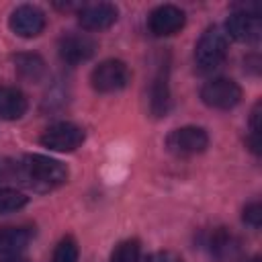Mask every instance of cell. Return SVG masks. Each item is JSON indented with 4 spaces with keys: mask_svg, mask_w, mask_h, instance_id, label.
Here are the masks:
<instances>
[{
    "mask_svg": "<svg viewBox=\"0 0 262 262\" xmlns=\"http://www.w3.org/2000/svg\"><path fill=\"white\" fill-rule=\"evenodd\" d=\"M16 178H20L37 192H47L66 184L68 168L59 160H53L49 156L31 154L16 164Z\"/></svg>",
    "mask_w": 262,
    "mask_h": 262,
    "instance_id": "6da1fadb",
    "label": "cell"
},
{
    "mask_svg": "<svg viewBox=\"0 0 262 262\" xmlns=\"http://www.w3.org/2000/svg\"><path fill=\"white\" fill-rule=\"evenodd\" d=\"M227 57V39L225 35L217 29V27H209L196 47H194V63H196V70L207 74V72H213L217 70Z\"/></svg>",
    "mask_w": 262,
    "mask_h": 262,
    "instance_id": "7a4b0ae2",
    "label": "cell"
},
{
    "mask_svg": "<svg viewBox=\"0 0 262 262\" xmlns=\"http://www.w3.org/2000/svg\"><path fill=\"white\" fill-rule=\"evenodd\" d=\"M129 80H131L129 68L121 59H104L90 74L92 88L96 92H102V94L123 90L129 84Z\"/></svg>",
    "mask_w": 262,
    "mask_h": 262,
    "instance_id": "3957f363",
    "label": "cell"
},
{
    "mask_svg": "<svg viewBox=\"0 0 262 262\" xmlns=\"http://www.w3.org/2000/svg\"><path fill=\"white\" fill-rule=\"evenodd\" d=\"M209 145V135L201 127H180L168 133L166 137V147L170 154L178 158H188L203 154Z\"/></svg>",
    "mask_w": 262,
    "mask_h": 262,
    "instance_id": "277c9868",
    "label": "cell"
},
{
    "mask_svg": "<svg viewBox=\"0 0 262 262\" xmlns=\"http://www.w3.org/2000/svg\"><path fill=\"white\" fill-rule=\"evenodd\" d=\"M201 100L211 108L227 111L242 100V88L229 78H213L201 88Z\"/></svg>",
    "mask_w": 262,
    "mask_h": 262,
    "instance_id": "5b68a950",
    "label": "cell"
},
{
    "mask_svg": "<svg viewBox=\"0 0 262 262\" xmlns=\"http://www.w3.org/2000/svg\"><path fill=\"white\" fill-rule=\"evenodd\" d=\"M84 129L74 123H55L41 135V143L53 151H74L84 143Z\"/></svg>",
    "mask_w": 262,
    "mask_h": 262,
    "instance_id": "8992f818",
    "label": "cell"
},
{
    "mask_svg": "<svg viewBox=\"0 0 262 262\" xmlns=\"http://www.w3.org/2000/svg\"><path fill=\"white\" fill-rule=\"evenodd\" d=\"M12 33H16L18 37L31 39L43 33L45 29V14L41 8L33 6V4H20L12 10L10 20H8Z\"/></svg>",
    "mask_w": 262,
    "mask_h": 262,
    "instance_id": "52a82bcc",
    "label": "cell"
},
{
    "mask_svg": "<svg viewBox=\"0 0 262 262\" xmlns=\"http://www.w3.org/2000/svg\"><path fill=\"white\" fill-rule=\"evenodd\" d=\"M184 20H186L184 10H180L174 4H162L156 10H151L147 25L156 37H170L184 27Z\"/></svg>",
    "mask_w": 262,
    "mask_h": 262,
    "instance_id": "ba28073f",
    "label": "cell"
},
{
    "mask_svg": "<svg viewBox=\"0 0 262 262\" xmlns=\"http://www.w3.org/2000/svg\"><path fill=\"white\" fill-rule=\"evenodd\" d=\"M225 31L231 39L239 43H256L262 35V20L258 14H248L242 10H235L225 20Z\"/></svg>",
    "mask_w": 262,
    "mask_h": 262,
    "instance_id": "9c48e42d",
    "label": "cell"
},
{
    "mask_svg": "<svg viewBox=\"0 0 262 262\" xmlns=\"http://www.w3.org/2000/svg\"><path fill=\"white\" fill-rule=\"evenodd\" d=\"M96 51V41L88 35L82 33H72L61 37L59 41V57L70 63V66H78L82 61H88Z\"/></svg>",
    "mask_w": 262,
    "mask_h": 262,
    "instance_id": "30bf717a",
    "label": "cell"
},
{
    "mask_svg": "<svg viewBox=\"0 0 262 262\" xmlns=\"http://www.w3.org/2000/svg\"><path fill=\"white\" fill-rule=\"evenodd\" d=\"M239 246H242L239 244V237L233 231L225 229V227L213 229L207 235V239H205V248H207L209 256H213L219 262L233 260L237 256V252H239Z\"/></svg>",
    "mask_w": 262,
    "mask_h": 262,
    "instance_id": "8fae6325",
    "label": "cell"
},
{
    "mask_svg": "<svg viewBox=\"0 0 262 262\" xmlns=\"http://www.w3.org/2000/svg\"><path fill=\"white\" fill-rule=\"evenodd\" d=\"M78 20L88 31H104L117 20V8L113 4H108V2L88 4V6L80 8Z\"/></svg>",
    "mask_w": 262,
    "mask_h": 262,
    "instance_id": "7c38bea8",
    "label": "cell"
},
{
    "mask_svg": "<svg viewBox=\"0 0 262 262\" xmlns=\"http://www.w3.org/2000/svg\"><path fill=\"white\" fill-rule=\"evenodd\" d=\"M33 231L29 227L2 225L0 227V256H20V252L29 246Z\"/></svg>",
    "mask_w": 262,
    "mask_h": 262,
    "instance_id": "4fadbf2b",
    "label": "cell"
},
{
    "mask_svg": "<svg viewBox=\"0 0 262 262\" xmlns=\"http://www.w3.org/2000/svg\"><path fill=\"white\" fill-rule=\"evenodd\" d=\"M149 108L156 117H162L170 108V88H168V66H160L151 88H149Z\"/></svg>",
    "mask_w": 262,
    "mask_h": 262,
    "instance_id": "5bb4252c",
    "label": "cell"
},
{
    "mask_svg": "<svg viewBox=\"0 0 262 262\" xmlns=\"http://www.w3.org/2000/svg\"><path fill=\"white\" fill-rule=\"evenodd\" d=\"M25 113H27L25 94L14 86L0 84V119L14 121V119H20Z\"/></svg>",
    "mask_w": 262,
    "mask_h": 262,
    "instance_id": "9a60e30c",
    "label": "cell"
},
{
    "mask_svg": "<svg viewBox=\"0 0 262 262\" xmlns=\"http://www.w3.org/2000/svg\"><path fill=\"white\" fill-rule=\"evenodd\" d=\"M14 68L18 76L27 82H39L45 74V61L37 53H18L14 55Z\"/></svg>",
    "mask_w": 262,
    "mask_h": 262,
    "instance_id": "2e32d148",
    "label": "cell"
},
{
    "mask_svg": "<svg viewBox=\"0 0 262 262\" xmlns=\"http://www.w3.org/2000/svg\"><path fill=\"white\" fill-rule=\"evenodd\" d=\"M141 246L137 239H125L111 252V262H139Z\"/></svg>",
    "mask_w": 262,
    "mask_h": 262,
    "instance_id": "e0dca14e",
    "label": "cell"
},
{
    "mask_svg": "<svg viewBox=\"0 0 262 262\" xmlns=\"http://www.w3.org/2000/svg\"><path fill=\"white\" fill-rule=\"evenodd\" d=\"M27 196L18 190H12V188H0V215H6V213H14L18 209H23L27 205Z\"/></svg>",
    "mask_w": 262,
    "mask_h": 262,
    "instance_id": "ac0fdd59",
    "label": "cell"
},
{
    "mask_svg": "<svg viewBox=\"0 0 262 262\" xmlns=\"http://www.w3.org/2000/svg\"><path fill=\"white\" fill-rule=\"evenodd\" d=\"M51 262H78V244L74 237H63L55 246Z\"/></svg>",
    "mask_w": 262,
    "mask_h": 262,
    "instance_id": "d6986e66",
    "label": "cell"
},
{
    "mask_svg": "<svg viewBox=\"0 0 262 262\" xmlns=\"http://www.w3.org/2000/svg\"><path fill=\"white\" fill-rule=\"evenodd\" d=\"M244 221H246L248 225H252L254 229L260 227V223H262V205H260L258 201L246 205V209H244Z\"/></svg>",
    "mask_w": 262,
    "mask_h": 262,
    "instance_id": "ffe728a7",
    "label": "cell"
},
{
    "mask_svg": "<svg viewBox=\"0 0 262 262\" xmlns=\"http://www.w3.org/2000/svg\"><path fill=\"white\" fill-rule=\"evenodd\" d=\"M12 178H16V164L6 158H0V182L12 180Z\"/></svg>",
    "mask_w": 262,
    "mask_h": 262,
    "instance_id": "44dd1931",
    "label": "cell"
},
{
    "mask_svg": "<svg viewBox=\"0 0 262 262\" xmlns=\"http://www.w3.org/2000/svg\"><path fill=\"white\" fill-rule=\"evenodd\" d=\"M145 262H168V256L166 254H151V256H147V260Z\"/></svg>",
    "mask_w": 262,
    "mask_h": 262,
    "instance_id": "7402d4cb",
    "label": "cell"
},
{
    "mask_svg": "<svg viewBox=\"0 0 262 262\" xmlns=\"http://www.w3.org/2000/svg\"><path fill=\"white\" fill-rule=\"evenodd\" d=\"M0 262H29V260L23 256H2Z\"/></svg>",
    "mask_w": 262,
    "mask_h": 262,
    "instance_id": "603a6c76",
    "label": "cell"
},
{
    "mask_svg": "<svg viewBox=\"0 0 262 262\" xmlns=\"http://www.w3.org/2000/svg\"><path fill=\"white\" fill-rule=\"evenodd\" d=\"M239 262H260V258H258V256H252V258H244V260H239Z\"/></svg>",
    "mask_w": 262,
    "mask_h": 262,
    "instance_id": "cb8c5ba5",
    "label": "cell"
}]
</instances>
